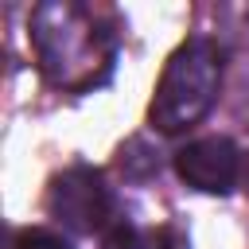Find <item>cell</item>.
Returning <instances> with one entry per match:
<instances>
[{
  "label": "cell",
  "mask_w": 249,
  "mask_h": 249,
  "mask_svg": "<svg viewBox=\"0 0 249 249\" xmlns=\"http://www.w3.org/2000/svg\"><path fill=\"white\" fill-rule=\"evenodd\" d=\"M12 249H70V241L54 230H19Z\"/></svg>",
  "instance_id": "obj_6"
},
{
  "label": "cell",
  "mask_w": 249,
  "mask_h": 249,
  "mask_svg": "<svg viewBox=\"0 0 249 249\" xmlns=\"http://www.w3.org/2000/svg\"><path fill=\"white\" fill-rule=\"evenodd\" d=\"M218 86H222V51L214 39L206 35H195L187 39L163 66L160 74V86H156V97H152V109H148V121L152 128L160 132H183L191 124H198L214 97H218Z\"/></svg>",
  "instance_id": "obj_2"
},
{
  "label": "cell",
  "mask_w": 249,
  "mask_h": 249,
  "mask_svg": "<svg viewBox=\"0 0 249 249\" xmlns=\"http://www.w3.org/2000/svg\"><path fill=\"white\" fill-rule=\"evenodd\" d=\"M237 167H241V156L226 136H202L175 152L179 179L206 195H230L237 183Z\"/></svg>",
  "instance_id": "obj_4"
},
{
  "label": "cell",
  "mask_w": 249,
  "mask_h": 249,
  "mask_svg": "<svg viewBox=\"0 0 249 249\" xmlns=\"http://www.w3.org/2000/svg\"><path fill=\"white\" fill-rule=\"evenodd\" d=\"M105 249H187V241L171 230V226H160V230H140V226H117L105 241Z\"/></svg>",
  "instance_id": "obj_5"
},
{
  "label": "cell",
  "mask_w": 249,
  "mask_h": 249,
  "mask_svg": "<svg viewBox=\"0 0 249 249\" xmlns=\"http://www.w3.org/2000/svg\"><path fill=\"white\" fill-rule=\"evenodd\" d=\"M31 43L43 74L66 89H89L105 82L113 66V35L89 8L74 0L39 4L31 16Z\"/></svg>",
  "instance_id": "obj_1"
},
{
  "label": "cell",
  "mask_w": 249,
  "mask_h": 249,
  "mask_svg": "<svg viewBox=\"0 0 249 249\" xmlns=\"http://www.w3.org/2000/svg\"><path fill=\"white\" fill-rule=\"evenodd\" d=\"M47 214L74 233H101L113 222V195L101 171L86 163L58 171L47 187Z\"/></svg>",
  "instance_id": "obj_3"
}]
</instances>
